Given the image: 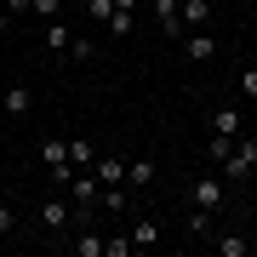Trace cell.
Here are the masks:
<instances>
[{"label":"cell","mask_w":257,"mask_h":257,"mask_svg":"<svg viewBox=\"0 0 257 257\" xmlns=\"http://www.w3.org/2000/svg\"><path fill=\"white\" fill-rule=\"evenodd\" d=\"M155 177H160V160H155V155H138V160H126V189H132V194L155 189Z\"/></svg>","instance_id":"cell-2"},{"label":"cell","mask_w":257,"mask_h":257,"mask_svg":"<svg viewBox=\"0 0 257 257\" xmlns=\"http://www.w3.org/2000/svg\"><path fill=\"white\" fill-rule=\"evenodd\" d=\"M211 251L217 257H246V234H211Z\"/></svg>","instance_id":"cell-14"},{"label":"cell","mask_w":257,"mask_h":257,"mask_svg":"<svg viewBox=\"0 0 257 257\" xmlns=\"http://www.w3.org/2000/svg\"><path fill=\"white\" fill-rule=\"evenodd\" d=\"M177 18H183V29H211V0H177Z\"/></svg>","instance_id":"cell-4"},{"label":"cell","mask_w":257,"mask_h":257,"mask_svg":"<svg viewBox=\"0 0 257 257\" xmlns=\"http://www.w3.org/2000/svg\"><path fill=\"white\" fill-rule=\"evenodd\" d=\"M12 234H18V211L0 206V240H12Z\"/></svg>","instance_id":"cell-21"},{"label":"cell","mask_w":257,"mask_h":257,"mask_svg":"<svg viewBox=\"0 0 257 257\" xmlns=\"http://www.w3.org/2000/svg\"><path fill=\"white\" fill-rule=\"evenodd\" d=\"M132 246H138V251L160 246V223H155V217H138V223H132Z\"/></svg>","instance_id":"cell-12"},{"label":"cell","mask_w":257,"mask_h":257,"mask_svg":"<svg viewBox=\"0 0 257 257\" xmlns=\"http://www.w3.org/2000/svg\"><path fill=\"white\" fill-rule=\"evenodd\" d=\"M183 57H189V63H206V57H217V35H211V29H194V35L183 40Z\"/></svg>","instance_id":"cell-5"},{"label":"cell","mask_w":257,"mask_h":257,"mask_svg":"<svg viewBox=\"0 0 257 257\" xmlns=\"http://www.w3.org/2000/svg\"><path fill=\"white\" fill-rule=\"evenodd\" d=\"M40 40H46V52H57V57H69V46H74V35H69V29L57 23V18L46 23V35H40Z\"/></svg>","instance_id":"cell-13"},{"label":"cell","mask_w":257,"mask_h":257,"mask_svg":"<svg viewBox=\"0 0 257 257\" xmlns=\"http://www.w3.org/2000/svg\"><path fill=\"white\" fill-rule=\"evenodd\" d=\"M0 109L6 114H29L35 109V92H29V86H6V92H0Z\"/></svg>","instance_id":"cell-9"},{"label":"cell","mask_w":257,"mask_h":257,"mask_svg":"<svg viewBox=\"0 0 257 257\" xmlns=\"http://www.w3.org/2000/svg\"><path fill=\"white\" fill-rule=\"evenodd\" d=\"M183 229H189V234H200V240H211V234H217V211L189 206V211H183Z\"/></svg>","instance_id":"cell-8"},{"label":"cell","mask_w":257,"mask_h":257,"mask_svg":"<svg viewBox=\"0 0 257 257\" xmlns=\"http://www.w3.org/2000/svg\"><path fill=\"white\" fill-rule=\"evenodd\" d=\"M114 6H120V12H138V0H114Z\"/></svg>","instance_id":"cell-26"},{"label":"cell","mask_w":257,"mask_h":257,"mask_svg":"<svg viewBox=\"0 0 257 257\" xmlns=\"http://www.w3.org/2000/svg\"><path fill=\"white\" fill-rule=\"evenodd\" d=\"M0 35H6V18H0Z\"/></svg>","instance_id":"cell-28"},{"label":"cell","mask_w":257,"mask_h":257,"mask_svg":"<svg viewBox=\"0 0 257 257\" xmlns=\"http://www.w3.org/2000/svg\"><path fill=\"white\" fill-rule=\"evenodd\" d=\"M149 12H155V23H160V35H166V40H183V18H177V0H155Z\"/></svg>","instance_id":"cell-3"},{"label":"cell","mask_w":257,"mask_h":257,"mask_svg":"<svg viewBox=\"0 0 257 257\" xmlns=\"http://www.w3.org/2000/svg\"><path fill=\"white\" fill-rule=\"evenodd\" d=\"M29 12H40V18H46V23H52V18H57V12H63V0H29Z\"/></svg>","instance_id":"cell-22"},{"label":"cell","mask_w":257,"mask_h":257,"mask_svg":"<svg viewBox=\"0 0 257 257\" xmlns=\"http://www.w3.org/2000/svg\"><path fill=\"white\" fill-rule=\"evenodd\" d=\"M86 12H92V18L103 23V18H109V12H114V0H86Z\"/></svg>","instance_id":"cell-24"},{"label":"cell","mask_w":257,"mask_h":257,"mask_svg":"<svg viewBox=\"0 0 257 257\" xmlns=\"http://www.w3.org/2000/svg\"><path fill=\"white\" fill-rule=\"evenodd\" d=\"M189 206H200V211H223V206H229V183H223L217 172L194 177V183H189Z\"/></svg>","instance_id":"cell-1"},{"label":"cell","mask_w":257,"mask_h":257,"mask_svg":"<svg viewBox=\"0 0 257 257\" xmlns=\"http://www.w3.org/2000/svg\"><path fill=\"white\" fill-rule=\"evenodd\" d=\"M103 23H109V35H114V40H126V35H132V12H120V6H114Z\"/></svg>","instance_id":"cell-17"},{"label":"cell","mask_w":257,"mask_h":257,"mask_svg":"<svg viewBox=\"0 0 257 257\" xmlns=\"http://www.w3.org/2000/svg\"><path fill=\"white\" fill-rule=\"evenodd\" d=\"M138 246H132V240H103V257H132Z\"/></svg>","instance_id":"cell-23"},{"label":"cell","mask_w":257,"mask_h":257,"mask_svg":"<svg viewBox=\"0 0 257 257\" xmlns=\"http://www.w3.org/2000/svg\"><path fill=\"white\" fill-rule=\"evenodd\" d=\"M40 160H46V166L69 160V138H46V143H40Z\"/></svg>","instance_id":"cell-16"},{"label":"cell","mask_w":257,"mask_h":257,"mask_svg":"<svg viewBox=\"0 0 257 257\" xmlns=\"http://www.w3.org/2000/svg\"><path fill=\"white\" fill-rule=\"evenodd\" d=\"M69 223H74V206H69V200H46V206H40V229H52V234H63Z\"/></svg>","instance_id":"cell-7"},{"label":"cell","mask_w":257,"mask_h":257,"mask_svg":"<svg viewBox=\"0 0 257 257\" xmlns=\"http://www.w3.org/2000/svg\"><path fill=\"white\" fill-rule=\"evenodd\" d=\"M234 155L246 160V166H257V132H240V138H234Z\"/></svg>","instance_id":"cell-18"},{"label":"cell","mask_w":257,"mask_h":257,"mask_svg":"<svg viewBox=\"0 0 257 257\" xmlns=\"http://www.w3.org/2000/svg\"><path fill=\"white\" fill-rule=\"evenodd\" d=\"M6 12H29V0H6Z\"/></svg>","instance_id":"cell-25"},{"label":"cell","mask_w":257,"mask_h":257,"mask_svg":"<svg viewBox=\"0 0 257 257\" xmlns=\"http://www.w3.org/2000/svg\"><path fill=\"white\" fill-rule=\"evenodd\" d=\"M74 257H103V234L80 229V240H74Z\"/></svg>","instance_id":"cell-15"},{"label":"cell","mask_w":257,"mask_h":257,"mask_svg":"<svg viewBox=\"0 0 257 257\" xmlns=\"http://www.w3.org/2000/svg\"><path fill=\"white\" fill-rule=\"evenodd\" d=\"M92 177H97L103 189L126 183V160H120V155H97V160H92Z\"/></svg>","instance_id":"cell-6"},{"label":"cell","mask_w":257,"mask_h":257,"mask_svg":"<svg viewBox=\"0 0 257 257\" xmlns=\"http://www.w3.org/2000/svg\"><path fill=\"white\" fill-rule=\"evenodd\" d=\"M92 160H97L92 138H69V166H74V172H92Z\"/></svg>","instance_id":"cell-11"},{"label":"cell","mask_w":257,"mask_h":257,"mask_svg":"<svg viewBox=\"0 0 257 257\" xmlns=\"http://www.w3.org/2000/svg\"><path fill=\"white\" fill-rule=\"evenodd\" d=\"M211 132H217V138H240V132H246V120H240V109H234V103L211 114Z\"/></svg>","instance_id":"cell-10"},{"label":"cell","mask_w":257,"mask_h":257,"mask_svg":"<svg viewBox=\"0 0 257 257\" xmlns=\"http://www.w3.org/2000/svg\"><path fill=\"white\" fill-rule=\"evenodd\" d=\"M251 234H257V206H251Z\"/></svg>","instance_id":"cell-27"},{"label":"cell","mask_w":257,"mask_h":257,"mask_svg":"<svg viewBox=\"0 0 257 257\" xmlns=\"http://www.w3.org/2000/svg\"><path fill=\"white\" fill-rule=\"evenodd\" d=\"M0 246H6V240H0Z\"/></svg>","instance_id":"cell-29"},{"label":"cell","mask_w":257,"mask_h":257,"mask_svg":"<svg viewBox=\"0 0 257 257\" xmlns=\"http://www.w3.org/2000/svg\"><path fill=\"white\" fill-rule=\"evenodd\" d=\"M240 97H246V103H257V63H246V69H240Z\"/></svg>","instance_id":"cell-20"},{"label":"cell","mask_w":257,"mask_h":257,"mask_svg":"<svg viewBox=\"0 0 257 257\" xmlns=\"http://www.w3.org/2000/svg\"><path fill=\"white\" fill-rule=\"evenodd\" d=\"M229 149H234V138H217V132H211V143H206V166H217Z\"/></svg>","instance_id":"cell-19"}]
</instances>
